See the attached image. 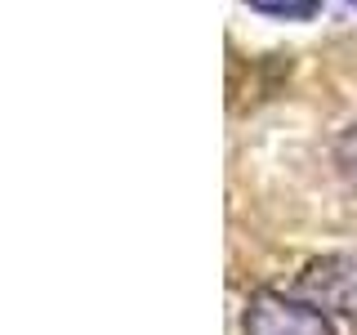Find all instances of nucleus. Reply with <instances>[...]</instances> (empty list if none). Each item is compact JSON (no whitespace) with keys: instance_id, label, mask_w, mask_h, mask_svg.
I'll use <instances>...</instances> for the list:
<instances>
[{"instance_id":"5","label":"nucleus","mask_w":357,"mask_h":335,"mask_svg":"<svg viewBox=\"0 0 357 335\" xmlns=\"http://www.w3.org/2000/svg\"><path fill=\"white\" fill-rule=\"evenodd\" d=\"M349 5H357V0H349Z\"/></svg>"},{"instance_id":"2","label":"nucleus","mask_w":357,"mask_h":335,"mask_svg":"<svg viewBox=\"0 0 357 335\" xmlns=\"http://www.w3.org/2000/svg\"><path fill=\"white\" fill-rule=\"evenodd\" d=\"M295 290L312 299L317 308L340 313V318H357V251H340L326 260H312L299 273Z\"/></svg>"},{"instance_id":"1","label":"nucleus","mask_w":357,"mask_h":335,"mask_svg":"<svg viewBox=\"0 0 357 335\" xmlns=\"http://www.w3.org/2000/svg\"><path fill=\"white\" fill-rule=\"evenodd\" d=\"M245 335H335L326 313L317 304H304L295 295H277V290H255L245 304Z\"/></svg>"},{"instance_id":"3","label":"nucleus","mask_w":357,"mask_h":335,"mask_svg":"<svg viewBox=\"0 0 357 335\" xmlns=\"http://www.w3.org/2000/svg\"><path fill=\"white\" fill-rule=\"evenodd\" d=\"M250 9H259L268 18H286V22H299V18H312L321 9V0H245Z\"/></svg>"},{"instance_id":"4","label":"nucleus","mask_w":357,"mask_h":335,"mask_svg":"<svg viewBox=\"0 0 357 335\" xmlns=\"http://www.w3.org/2000/svg\"><path fill=\"white\" fill-rule=\"evenodd\" d=\"M335 156H340V165H344V174L357 184V121L349 130L340 134V143H335Z\"/></svg>"}]
</instances>
